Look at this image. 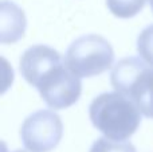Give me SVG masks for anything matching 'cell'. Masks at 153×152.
I'll return each instance as SVG.
<instances>
[{
  "label": "cell",
  "instance_id": "obj_3",
  "mask_svg": "<svg viewBox=\"0 0 153 152\" xmlns=\"http://www.w3.org/2000/svg\"><path fill=\"white\" fill-rule=\"evenodd\" d=\"M113 88L132 100L145 117L153 118V66L129 57L116 63L110 74Z\"/></svg>",
  "mask_w": 153,
  "mask_h": 152
},
{
  "label": "cell",
  "instance_id": "obj_6",
  "mask_svg": "<svg viewBox=\"0 0 153 152\" xmlns=\"http://www.w3.org/2000/svg\"><path fill=\"white\" fill-rule=\"evenodd\" d=\"M0 12V40L1 43H15L23 38L26 31V16L12 1L3 0Z\"/></svg>",
  "mask_w": 153,
  "mask_h": 152
},
{
  "label": "cell",
  "instance_id": "obj_10",
  "mask_svg": "<svg viewBox=\"0 0 153 152\" xmlns=\"http://www.w3.org/2000/svg\"><path fill=\"white\" fill-rule=\"evenodd\" d=\"M149 4H151V8H152V12H153V0H149Z\"/></svg>",
  "mask_w": 153,
  "mask_h": 152
},
{
  "label": "cell",
  "instance_id": "obj_11",
  "mask_svg": "<svg viewBox=\"0 0 153 152\" xmlns=\"http://www.w3.org/2000/svg\"><path fill=\"white\" fill-rule=\"evenodd\" d=\"M13 152H26V151H20V150H19V151H13Z\"/></svg>",
  "mask_w": 153,
  "mask_h": 152
},
{
  "label": "cell",
  "instance_id": "obj_8",
  "mask_svg": "<svg viewBox=\"0 0 153 152\" xmlns=\"http://www.w3.org/2000/svg\"><path fill=\"white\" fill-rule=\"evenodd\" d=\"M90 152H136V148L129 142L102 137L95 140L90 148Z\"/></svg>",
  "mask_w": 153,
  "mask_h": 152
},
{
  "label": "cell",
  "instance_id": "obj_4",
  "mask_svg": "<svg viewBox=\"0 0 153 152\" xmlns=\"http://www.w3.org/2000/svg\"><path fill=\"white\" fill-rule=\"evenodd\" d=\"M66 65L78 77H95L113 66L114 51L103 37L87 34L70 45L65 57Z\"/></svg>",
  "mask_w": 153,
  "mask_h": 152
},
{
  "label": "cell",
  "instance_id": "obj_1",
  "mask_svg": "<svg viewBox=\"0 0 153 152\" xmlns=\"http://www.w3.org/2000/svg\"><path fill=\"white\" fill-rule=\"evenodd\" d=\"M20 73L53 109H66L81 97V77L69 69L53 47L36 45L27 48L20 58Z\"/></svg>",
  "mask_w": 153,
  "mask_h": 152
},
{
  "label": "cell",
  "instance_id": "obj_7",
  "mask_svg": "<svg viewBox=\"0 0 153 152\" xmlns=\"http://www.w3.org/2000/svg\"><path fill=\"white\" fill-rule=\"evenodd\" d=\"M145 1L146 0H106V5L114 16L129 19L143 10Z\"/></svg>",
  "mask_w": 153,
  "mask_h": 152
},
{
  "label": "cell",
  "instance_id": "obj_9",
  "mask_svg": "<svg viewBox=\"0 0 153 152\" xmlns=\"http://www.w3.org/2000/svg\"><path fill=\"white\" fill-rule=\"evenodd\" d=\"M137 53L146 63L153 66V24L140 32L137 38Z\"/></svg>",
  "mask_w": 153,
  "mask_h": 152
},
{
  "label": "cell",
  "instance_id": "obj_2",
  "mask_svg": "<svg viewBox=\"0 0 153 152\" xmlns=\"http://www.w3.org/2000/svg\"><path fill=\"white\" fill-rule=\"evenodd\" d=\"M91 124L111 140H126L141 124V112L137 105L120 92L102 93L89 107Z\"/></svg>",
  "mask_w": 153,
  "mask_h": 152
},
{
  "label": "cell",
  "instance_id": "obj_5",
  "mask_svg": "<svg viewBox=\"0 0 153 152\" xmlns=\"http://www.w3.org/2000/svg\"><path fill=\"white\" fill-rule=\"evenodd\" d=\"M63 136V124L55 112L42 109L24 120L20 128L23 145L31 152H50Z\"/></svg>",
  "mask_w": 153,
  "mask_h": 152
}]
</instances>
